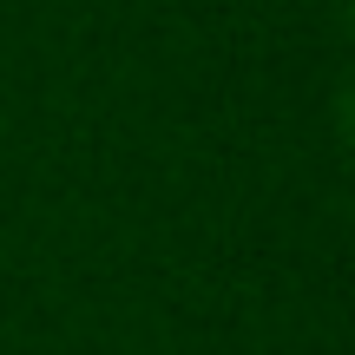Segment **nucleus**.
I'll list each match as a JSON object with an SVG mask.
<instances>
[{"label": "nucleus", "instance_id": "obj_1", "mask_svg": "<svg viewBox=\"0 0 355 355\" xmlns=\"http://www.w3.org/2000/svg\"><path fill=\"white\" fill-rule=\"evenodd\" d=\"M336 119H343V139L355 145V79H349V92H343V112H336Z\"/></svg>", "mask_w": 355, "mask_h": 355}, {"label": "nucleus", "instance_id": "obj_2", "mask_svg": "<svg viewBox=\"0 0 355 355\" xmlns=\"http://www.w3.org/2000/svg\"><path fill=\"white\" fill-rule=\"evenodd\" d=\"M349 20H355V0H349Z\"/></svg>", "mask_w": 355, "mask_h": 355}]
</instances>
